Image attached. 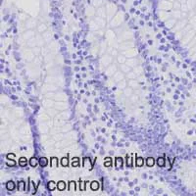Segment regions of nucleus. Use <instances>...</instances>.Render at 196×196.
<instances>
[]
</instances>
